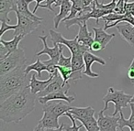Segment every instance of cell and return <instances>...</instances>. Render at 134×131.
I'll return each mask as SVG.
<instances>
[{"label": "cell", "mask_w": 134, "mask_h": 131, "mask_svg": "<svg viewBox=\"0 0 134 131\" xmlns=\"http://www.w3.org/2000/svg\"><path fill=\"white\" fill-rule=\"evenodd\" d=\"M50 35L51 41L52 42V44H63V46H66L71 52L72 55H74V54H85L86 52L90 50V48L79 43L76 37L73 39H66L60 32L55 31L52 29L50 30Z\"/></svg>", "instance_id": "obj_5"}, {"label": "cell", "mask_w": 134, "mask_h": 131, "mask_svg": "<svg viewBox=\"0 0 134 131\" xmlns=\"http://www.w3.org/2000/svg\"><path fill=\"white\" fill-rule=\"evenodd\" d=\"M117 30L120 34L121 38L130 44V46L134 47V26L130 23H125L117 26Z\"/></svg>", "instance_id": "obj_15"}, {"label": "cell", "mask_w": 134, "mask_h": 131, "mask_svg": "<svg viewBox=\"0 0 134 131\" xmlns=\"http://www.w3.org/2000/svg\"><path fill=\"white\" fill-rule=\"evenodd\" d=\"M76 120H79L81 124H83L86 127V131H99V126L97 123V120H96L95 116H90L86 118H79L75 117Z\"/></svg>", "instance_id": "obj_24"}, {"label": "cell", "mask_w": 134, "mask_h": 131, "mask_svg": "<svg viewBox=\"0 0 134 131\" xmlns=\"http://www.w3.org/2000/svg\"><path fill=\"white\" fill-rule=\"evenodd\" d=\"M24 37L25 36H23V35L14 36L11 41H4V39L1 38V39H0V42L6 47V49L8 52V54H11L12 52H14L15 50H17L18 49H19V42L24 39Z\"/></svg>", "instance_id": "obj_23"}, {"label": "cell", "mask_w": 134, "mask_h": 131, "mask_svg": "<svg viewBox=\"0 0 134 131\" xmlns=\"http://www.w3.org/2000/svg\"><path fill=\"white\" fill-rule=\"evenodd\" d=\"M26 66L19 67L0 76V103L30 85L31 77L25 72Z\"/></svg>", "instance_id": "obj_2"}, {"label": "cell", "mask_w": 134, "mask_h": 131, "mask_svg": "<svg viewBox=\"0 0 134 131\" xmlns=\"http://www.w3.org/2000/svg\"><path fill=\"white\" fill-rule=\"evenodd\" d=\"M39 39L42 41L43 43V50H40L36 53L37 56L42 55V54H46L50 57V60L58 64V61L60 59V55H61V52L63 50V44H56L53 46V48H50L47 44V36H39Z\"/></svg>", "instance_id": "obj_9"}, {"label": "cell", "mask_w": 134, "mask_h": 131, "mask_svg": "<svg viewBox=\"0 0 134 131\" xmlns=\"http://www.w3.org/2000/svg\"><path fill=\"white\" fill-rule=\"evenodd\" d=\"M8 55H9V54H8V52L6 49V47L0 42V60L5 59V58Z\"/></svg>", "instance_id": "obj_36"}, {"label": "cell", "mask_w": 134, "mask_h": 131, "mask_svg": "<svg viewBox=\"0 0 134 131\" xmlns=\"http://www.w3.org/2000/svg\"><path fill=\"white\" fill-rule=\"evenodd\" d=\"M128 77H129V79H130V83H131L132 84H134V57H133V59H132L131 63H130V67H129V69H128Z\"/></svg>", "instance_id": "obj_32"}, {"label": "cell", "mask_w": 134, "mask_h": 131, "mask_svg": "<svg viewBox=\"0 0 134 131\" xmlns=\"http://www.w3.org/2000/svg\"><path fill=\"white\" fill-rule=\"evenodd\" d=\"M93 31L95 33L94 39L96 41L101 43V45L103 46V48H106L107 45L111 41V39L115 37V34H108L106 32L104 28H97V27H94Z\"/></svg>", "instance_id": "obj_18"}, {"label": "cell", "mask_w": 134, "mask_h": 131, "mask_svg": "<svg viewBox=\"0 0 134 131\" xmlns=\"http://www.w3.org/2000/svg\"><path fill=\"white\" fill-rule=\"evenodd\" d=\"M17 29V25H10L6 21H1V29H0V37L2 38L5 32L8 30H15Z\"/></svg>", "instance_id": "obj_30"}, {"label": "cell", "mask_w": 134, "mask_h": 131, "mask_svg": "<svg viewBox=\"0 0 134 131\" xmlns=\"http://www.w3.org/2000/svg\"><path fill=\"white\" fill-rule=\"evenodd\" d=\"M82 1V4L85 8H87V7H90V5L93 4V2L95 0H81Z\"/></svg>", "instance_id": "obj_39"}, {"label": "cell", "mask_w": 134, "mask_h": 131, "mask_svg": "<svg viewBox=\"0 0 134 131\" xmlns=\"http://www.w3.org/2000/svg\"><path fill=\"white\" fill-rule=\"evenodd\" d=\"M59 66H65V67H72V55L69 57H65L63 55V50L61 52V55H60V59L58 61Z\"/></svg>", "instance_id": "obj_29"}, {"label": "cell", "mask_w": 134, "mask_h": 131, "mask_svg": "<svg viewBox=\"0 0 134 131\" xmlns=\"http://www.w3.org/2000/svg\"><path fill=\"white\" fill-rule=\"evenodd\" d=\"M132 94H125L123 90H116L113 87H109L108 89L107 94L102 98L103 102L105 103V106L102 109V112L105 113L108 109V104L113 103L115 109L112 114V116H117L118 114L121 112V109L126 108L130 105V101L132 99Z\"/></svg>", "instance_id": "obj_3"}, {"label": "cell", "mask_w": 134, "mask_h": 131, "mask_svg": "<svg viewBox=\"0 0 134 131\" xmlns=\"http://www.w3.org/2000/svg\"><path fill=\"white\" fill-rule=\"evenodd\" d=\"M33 131H42V127H41L40 125H37V127L33 129Z\"/></svg>", "instance_id": "obj_41"}, {"label": "cell", "mask_w": 134, "mask_h": 131, "mask_svg": "<svg viewBox=\"0 0 134 131\" xmlns=\"http://www.w3.org/2000/svg\"><path fill=\"white\" fill-rule=\"evenodd\" d=\"M130 106L131 113H130V116L129 119H126V118L124 117V115H123L122 111L119 113V127L120 130L124 129L125 127H129L130 129H134V104L130 103Z\"/></svg>", "instance_id": "obj_20"}, {"label": "cell", "mask_w": 134, "mask_h": 131, "mask_svg": "<svg viewBox=\"0 0 134 131\" xmlns=\"http://www.w3.org/2000/svg\"><path fill=\"white\" fill-rule=\"evenodd\" d=\"M63 127H64V124H61L60 127H58V128H48V129L42 128V131H63Z\"/></svg>", "instance_id": "obj_38"}, {"label": "cell", "mask_w": 134, "mask_h": 131, "mask_svg": "<svg viewBox=\"0 0 134 131\" xmlns=\"http://www.w3.org/2000/svg\"><path fill=\"white\" fill-rule=\"evenodd\" d=\"M32 71H35L38 73V76L41 77L42 71H46L47 72V66L43 63V61H41L40 59H37V61L35 62L32 63V64L27 65L26 69H25V72H26L27 74H29Z\"/></svg>", "instance_id": "obj_25"}, {"label": "cell", "mask_w": 134, "mask_h": 131, "mask_svg": "<svg viewBox=\"0 0 134 131\" xmlns=\"http://www.w3.org/2000/svg\"><path fill=\"white\" fill-rule=\"evenodd\" d=\"M58 71H59V74L63 80V83L64 84H70L69 81L71 75L73 73V69L72 67H65V66H59L57 65Z\"/></svg>", "instance_id": "obj_26"}, {"label": "cell", "mask_w": 134, "mask_h": 131, "mask_svg": "<svg viewBox=\"0 0 134 131\" xmlns=\"http://www.w3.org/2000/svg\"><path fill=\"white\" fill-rule=\"evenodd\" d=\"M72 6H73V3H72L71 0H65L64 2L60 6V12L53 19L54 28L58 29V27H59V25H60V22H61L62 20H64V19L70 15Z\"/></svg>", "instance_id": "obj_16"}, {"label": "cell", "mask_w": 134, "mask_h": 131, "mask_svg": "<svg viewBox=\"0 0 134 131\" xmlns=\"http://www.w3.org/2000/svg\"><path fill=\"white\" fill-rule=\"evenodd\" d=\"M70 89V84H64L63 83V80L61 77L60 74H57L56 76H54V79L48 86L46 87V89L42 91V92L39 93L37 94L38 97H41V96H45L49 94H52V93L57 92L60 90H66L67 92L69 91Z\"/></svg>", "instance_id": "obj_11"}, {"label": "cell", "mask_w": 134, "mask_h": 131, "mask_svg": "<svg viewBox=\"0 0 134 131\" xmlns=\"http://www.w3.org/2000/svg\"><path fill=\"white\" fill-rule=\"evenodd\" d=\"M69 112L71 113L75 117H79V118L90 117V116H94V115H95V110H94V108L91 106H86V107L73 106Z\"/></svg>", "instance_id": "obj_22"}, {"label": "cell", "mask_w": 134, "mask_h": 131, "mask_svg": "<svg viewBox=\"0 0 134 131\" xmlns=\"http://www.w3.org/2000/svg\"><path fill=\"white\" fill-rule=\"evenodd\" d=\"M37 94L25 87L0 104V119L6 123H19L35 108Z\"/></svg>", "instance_id": "obj_1"}, {"label": "cell", "mask_w": 134, "mask_h": 131, "mask_svg": "<svg viewBox=\"0 0 134 131\" xmlns=\"http://www.w3.org/2000/svg\"><path fill=\"white\" fill-rule=\"evenodd\" d=\"M64 116H67V117H69V119L71 120V122H72V126L71 127H67V126L65 127L64 126V127H63V131H79V129H80L81 127H84L83 124H81V125H79V126H76V123H75V120L76 119H75V116H74L70 112L65 113Z\"/></svg>", "instance_id": "obj_28"}, {"label": "cell", "mask_w": 134, "mask_h": 131, "mask_svg": "<svg viewBox=\"0 0 134 131\" xmlns=\"http://www.w3.org/2000/svg\"><path fill=\"white\" fill-rule=\"evenodd\" d=\"M15 13L17 15L18 24H17V29L14 31V36H19V35L26 36L28 34H30L34 30H37L38 27L42 22L41 20H35V19H30V18L27 17V16L22 15L18 10Z\"/></svg>", "instance_id": "obj_6"}, {"label": "cell", "mask_w": 134, "mask_h": 131, "mask_svg": "<svg viewBox=\"0 0 134 131\" xmlns=\"http://www.w3.org/2000/svg\"><path fill=\"white\" fill-rule=\"evenodd\" d=\"M54 76H49V78L47 80H39L36 77V73H33L31 75V79H30V88L31 90V92L35 94H38L39 93L42 92L44 89H46V87L53 81Z\"/></svg>", "instance_id": "obj_14"}, {"label": "cell", "mask_w": 134, "mask_h": 131, "mask_svg": "<svg viewBox=\"0 0 134 131\" xmlns=\"http://www.w3.org/2000/svg\"><path fill=\"white\" fill-rule=\"evenodd\" d=\"M132 15H133V16H134V14H132Z\"/></svg>", "instance_id": "obj_44"}, {"label": "cell", "mask_w": 134, "mask_h": 131, "mask_svg": "<svg viewBox=\"0 0 134 131\" xmlns=\"http://www.w3.org/2000/svg\"><path fill=\"white\" fill-rule=\"evenodd\" d=\"M125 17H126V13L125 14H119V13H116V12H113V13H110V14H108V15L104 16V17L102 18V19L104 20L105 27H107L109 24H111V23L115 22V21L120 20V19H124Z\"/></svg>", "instance_id": "obj_27"}, {"label": "cell", "mask_w": 134, "mask_h": 131, "mask_svg": "<svg viewBox=\"0 0 134 131\" xmlns=\"http://www.w3.org/2000/svg\"><path fill=\"white\" fill-rule=\"evenodd\" d=\"M67 91L66 90H60L57 92L52 93L49 94L45 96H41V97H38L39 102L41 105L48 103L50 101H54V100H63V101L68 102L69 104H71L72 102H74L75 100V95H67Z\"/></svg>", "instance_id": "obj_12"}, {"label": "cell", "mask_w": 134, "mask_h": 131, "mask_svg": "<svg viewBox=\"0 0 134 131\" xmlns=\"http://www.w3.org/2000/svg\"><path fill=\"white\" fill-rule=\"evenodd\" d=\"M120 131H124V130L122 129V130H120ZM130 131H134V129H130Z\"/></svg>", "instance_id": "obj_43"}, {"label": "cell", "mask_w": 134, "mask_h": 131, "mask_svg": "<svg viewBox=\"0 0 134 131\" xmlns=\"http://www.w3.org/2000/svg\"><path fill=\"white\" fill-rule=\"evenodd\" d=\"M119 120L118 116H105L102 111L98 113L97 123L99 126V131H119Z\"/></svg>", "instance_id": "obj_8"}, {"label": "cell", "mask_w": 134, "mask_h": 131, "mask_svg": "<svg viewBox=\"0 0 134 131\" xmlns=\"http://www.w3.org/2000/svg\"><path fill=\"white\" fill-rule=\"evenodd\" d=\"M27 63L24 49L19 48L5 59L0 60V76L4 75L19 67L24 66Z\"/></svg>", "instance_id": "obj_4"}, {"label": "cell", "mask_w": 134, "mask_h": 131, "mask_svg": "<svg viewBox=\"0 0 134 131\" xmlns=\"http://www.w3.org/2000/svg\"><path fill=\"white\" fill-rule=\"evenodd\" d=\"M18 10L17 0H0V20L10 22L8 14Z\"/></svg>", "instance_id": "obj_13"}, {"label": "cell", "mask_w": 134, "mask_h": 131, "mask_svg": "<svg viewBox=\"0 0 134 131\" xmlns=\"http://www.w3.org/2000/svg\"><path fill=\"white\" fill-rule=\"evenodd\" d=\"M33 1H36V6H35V8H34V9H33V13L35 14L36 13V11H37V9L40 8V6L41 5V2H43L44 0H28V3L29 4H30L31 2H33Z\"/></svg>", "instance_id": "obj_37"}, {"label": "cell", "mask_w": 134, "mask_h": 131, "mask_svg": "<svg viewBox=\"0 0 134 131\" xmlns=\"http://www.w3.org/2000/svg\"><path fill=\"white\" fill-rule=\"evenodd\" d=\"M128 2V0H118L117 7L115 8V12L119 14H125L124 13V7L125 3Z\"/></svg>", "instance_id": "obj_31"}, {"label": "cell", "mask_w": 134, "mask_h": 131, "mask_svg": "<svg viewBox=\"0 0 134 131\" xmlns=\"http://www.w3.org/2000/svg\"><path fill=\"white\" fill-rule=\"evenodd\" d=\"M70 104L63 100H54L50 101L48 103L44 104L42 106L43 112H49L53 116L60 117L62 116H64L65 113L69 112L72 109Z\"/></svg>", "instance_id": "obj_7"}, {"label": "cell", "mask_w": 134, "mask_h": 131, "mask_svg": "<svg viewBox=\"0 0 134 131\" xmlns=\"http://www.w3.org/2000/svg\"><path fill=\"white\" fill-rule=\"evenodd\" d=\"M130 103L134 104V94H133V96H132V99H131V101H130Z\"/></svg>", "instance_id": "obj_42"}, {"label": "cell", "mask_w": 134, "mask_h": 131, "mask_svg": "<svg viewBox=\"0 0 134 131\" xmlns=\"http://www.w3.org/2000/svg\"><path fill=\"white\" fill-rule=\"evenodd\" d=\"M56 1H57V0H46V3H45L44 5L41 4V6H40V8H47L48 10H50V11H52V12H53V13H54V9L52 8V6H54V5H55Z\"/></svg>", "instance_id": "obj_33"}, {"label": "cell", "mask_w": 134, "mask_h": 131, "mask_svg": "<svg viewBox=\"0 0 134 131\" xmlns=\"http://www.w3.org/2000/svg\"><path fill=\"white\" fill-rule=\"evenodd\" d=\"M17 7H18V11L20 14L27 17L30 18V19H33L35 20H41L42 21V18L38 17L36 14H34L33 12H31L29 9V3L28 0H17Z\"/></svg>", "instance_id": "obj_21"}, {"label": "cell", "mask_w": 134, "mask_h": 131, "mask_svg": "<svg viewBox=\"0 0 134 131\" xmlns=\"http://www.w3.org/2000/svg\"><path fill=\"white\" fill-rule=\"evenodd\" d=\"M104 50V48H103V46L101 45V43L97 42V41H94L93 44L91 45V47H90V50H92V52H100V50Z\"/></svg>", "instance_id": "obj_35"}, {"label": "cell", "mask_w": 134, "mask_h": 131, "mask_svg": "<svg viewBox=\"0 0 134 131\" xmlns=\"http://www.w3.org/2000/svg\"><path fill=\"white\" fill-rule=\"evenodd\" d=\"M59 117L53 116L49 112H43V116L41 119L39 121L38 125H40L43 129L48 128H58L60 127L59 125Z\"/></svg>", "instance_id": "obj_17"}, {"label": "cell", "mask_w": 134, "mask_h": 131, "mask_svg": "<svg viewBox=\"0 0 134 131\" xmlns=\"http://www.w3.org/2000/svg\"><path fill=\"white\" fill-rule=\"evenodd\" d=\"M84 60H85V64H86V68L84 71V74L90 78H97L99 76V74L97 72H94L92 71V64L94 62H98L101 65H106V61L103 60L101 57L96 56L95 54L91 53L88 50L84 54Z\"/></svg>", "instance_id": "obj_10"}, {"label": "cell", "mask_w": 134, "mask_h": 131, "mask_svg": "<svg viewBox=\"0 0 134 131\" xmlns=\"http://www.w3.org/2000/svg\"><path fill=\"white\" fill-rule=\"evenodd\" d=\"M76 38H77V39H78L79 43L88 47V48H90L91 45L93 44V42L95 41L94 36L92 35L87 30V23L83 25V26L79 27V31H78V34H77Z\"/></svg>", "instance_id": "obj_19"}, {"label": "cell", "mask_w": 134, "mask_h": 131, "mask_svg": "<svg viewBox=\"0 0 134 131\" xmlns=\"http://www.w3.org/2000/svg\"><path fill=\"white\" fill-rule=\"evenodd\" d=\"M124 13H131V14H134V2H132V3L126 2V3H125Z\"/></svg>", "instance_id": "obj_34"}, {"label": "cell", "mask_w": 134, "mask_h": 131, "mask_svg": "<svg viewBox=\"0 0 134 131\" xmlns=\"http://www.w3.org/2000/svg\"><path fill=\"white\" fill-rule=\"evenodd\" d=\"M64 1H65V0H57V1H56V3H55V5H54V8L60 7L63 2H64Z\"/></svg>", "instance_id": "obj_40"}]
</instances>
